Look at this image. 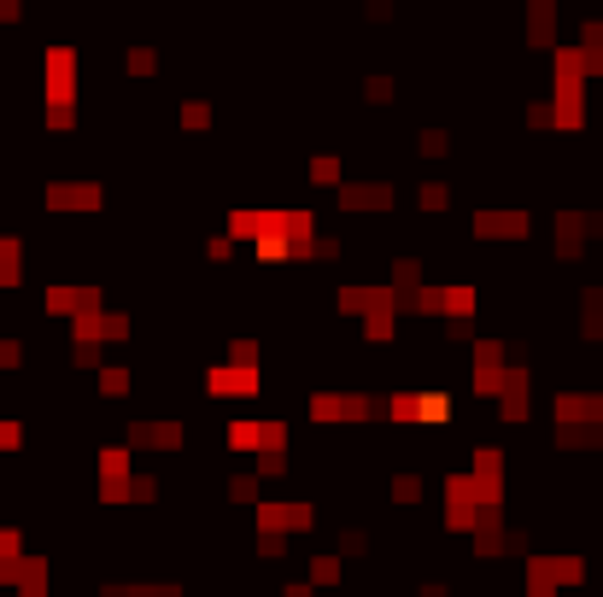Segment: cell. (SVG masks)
<instances>
[{
    "mask_svg": "<svg viewBox=\"0 0 603 597\" xmlns=\"http://www.w3.org/2000/svg\"><path fill=\"white\" fill-rule=\"evenodd\" d=\"M42 100L47 106L83 100V53L76 47H42Z\"/></svg>",
    "mask_w": 603,
    "mask_h": 597,
    "instance_id": "cell-1",
    "label": "cell"
},
{
    "mask_svg": "<svg viewBox=\"0 0 603 597\" xmlns=\"http://www.w3.org/2000/svg\"><path fill=\"white\" fill-rule=\"evenodd\" d=\"M205 392L211 399H258V392H264V375H258V369H235V363H217L205 375Z\"/></svg>",
    "mask_w": 603,
    "mask_h": 597,
    "instance_id": "cell-2",
    "label": "cell"
},
{
    "mask_svg": "<svg viewBox=\"0 0 603 597\" xmlns=\"http://www.w3.org/2000/svg\"><path fill=\"white\" fill-rule=\"evenodd\" d=\"M475 235L480 240H527L534 217L527 211H475Z\"/></svg>",
    "mask_w": 603,
    "mask_h": 597,
    "instance_id": "cell-3",
    "label": "cell"
},
{
    "mask_svg": "<svg viewBox=\"0 0 603 597\" xmlns=\"http://www.w3.org/2000/svg\"><path fill=\"white\" fill-rule=\"evenodd\" d=\"M340 211H393V188L381 182H351V188H334Z\"/></svg>",
    "mask_w": 603,
    "mask_h": 597,
    "instance_id": "cell-4",
    "label": "cell"
},
{
    "mask_svg": "<svg viewBox=\"0 0 603 597\" xmlns=\"http://www.w3.org/2000/svg\"><path fill=\"white\" fill-rule=\"evenodd\" d=\"M100 188L94 182H53V188H47V206L53 211H100Z\"/></svg>",
    "mask_w": 603,
    "mask_h": 597,
    "instance_id": "cell-5",
    "label": "cell"
},
{
    "mask_svg": "<svg viewBox=\"0 0 603 597\" xmlns=\"http://www.w3.org/2000/svg\"><path fill=\"white\" fill-rule=\"evenodd\" d=\"M24 287V235H0V293Z\"/></svg>",
    "mask_w": 603,
    "mask_h": 597,
    "instance_id": "cell-6",
    "label": "cell"
},
{
    "mask_svg": "<svg viewBox=\"0 0 603 597\" xmlns=\"http://www.w3.org/2000/svg\"><path fill=\"white\" fill-rule=\"evenodd\" d=\"M223 492H229V504H253V510L264 504V498H258V474H253V469H235V474L223 480Z\"/></svg>",
    "mask_w": 603,
    "mask_h": 597,
    "instance_id": "cell-7",
    "label": "cell"
},
{
    "mask_svg": "<svg viewBox=\"0 0 603 597\" xmlns=\"http://www.w3.org/2000/svg\"><path fill=\"white\" fill-rule=\"evenodd\" d=\"M129 387H135V381H129L124 363H106V369H100V392H106V399H124Z\"/></svg>",
    "mask_w": 603,
    "mask_h": 597,
    "instance_id": "cell-8",
    "label": "cell"
},
{
    "mask_svg": "<svg viewBox=\"0 0 603 597\" xmlns=\"http://www.w3.org/2000/svg\"><path fill=\"white\" fill-rule=\"evenodd\" d=\"M340 574H346L340 556H310V585H340Z\"/></svg>",
    "mask_w": 603,
    "mask_h": 597,
    "instance_id": "cell-9",
    "label": "cell"
},
{
    "mask_svg": "<svg viewBox=\"0 0 603 597\" xmlns=\"http://www.w3.org/2000/svg\"><path fill=\"white\" fill-rule=\"evenodd\" d=\"M416 206H422V211H446V206H451V182H422Z\"/></svg>",
    "mask_w": 603,
    "mask_h": 597,
    "instance_id": "cell-10",
    "label": "cell"
},
{
    "mask_svg": "<svg viewBox=\"0 0 603 597\" xmlns=\"http://www.w3.org/2000/svg\"><path fill=\"white\" fill-rule=\"evenodd\" d=\"M416 153H422V158H446V153H451V135H446V129H422Z\"/></svg>",
    "mask_w": 603,
    "mask_h": 597,
    "instance_id": "cell-11",
    "label": "cell"
},
{
    "mask_svg": "<svg viewBox=\"0 0 603 597\" xmlns=\"http://www.w3.org/2000/svg\"><path fill=\"white\" fill-rule=\"evenodd\" d=\"M124 65H129V77H153V70H158V53H153V47H129Z\"/></svg>",
    "mask_w": 603,
    "mask_h": 597,
    "instance_id": "cell-12",
    "label": "cell"
},
{
    "mask_svg": "<svg viewBox=\"0 0 603 597\" xmlns=\"http://www.w3.org/2000/svg\"><path fill=\"white\" fill-rule=\"evenodd\" d=\"M182 129H211V106L205 100H182Z\"/></svg>",
    "mask_w": 603,
    "mask_h": 597,
    "instance_id": "cell-13",
    "label": "cell"
},
{
    "mask_svg": "<svg viewBox=\"0 0 603 597\" xmlns=\"http://www.w3.org/2000/svg\"><path fill=\"white\" fill-rule=\"evenodd\" d=\"M24 445V422L18 416H0V451H18Z\"/></svg>",
    "mask_w": 603,
    "mask_h": 597,
    "instance_id": "cell-14",
    "label": "cell"
},
{
    "mask_svg": "<svg viewBox=\"0 0 603 597\" xmlns=\"http://www.w3.org/2000/svg\"><path fill=\"white\" fill-rule=\"evenodd\" d=\"M364 100H369V106H387V100H393V77H369Z\"/></svg>",
    "mask_w": 603,
    "mask_h": 597,
    "instance_id": "cell-15",
    "label": "cell"
},
{
    "mask_svg": "<svg viewBox=\"0 0 603 597\" xmlns=\"http://www.w3.org/2000/svg\"><path fill=\"white\" fill-rule=\"evenodd\" d=\"M310 182H317V188L340 182V158H310Z\"/></svg>",
    "mask_w": 603,
    "mask_h": 597,
    "instance_id": "cell-16",
    "label": "cell"
},
{
    "mask_svg": "<svg viewBox=\"0 0 603 597\" xmlns=\"http://www.w3.org/2000/svg\"><path fill=\"white\" fill-rule=\"evenodd\" d=\"M0 369H24V340H0Z\"/></svg>",
    "mask_w": 603,
    "mask_h": 597,
    "instance_id": "cell-17",
    "label": "cell"
},
{
    "mask_svg": "<svg viewBox=\"0 0 603 597\" xmlns=\"http://www.w3.org/2000/svg\"><path fill=\"white\" fill-rule=\"evenodd\" d=\"M281 597H310V585L305 580H287V585H281Z\"/></svg>",
    "mask_w": 603,
    "mask_h": 597,
    "instance_id": "cell-18",
    "label": "cell"
},
{
    "mask_svg": "<svg viewBox=\"0 0 603 597\" xmlns=\"http://www.w3.org/2000/svg\"><path fill=\"white\" fill-rule=\"evenodd\" d=\"M416 597H451V585H422Z\"/></svg>",
    "mask_w": 603,
    "mask_h": 597,
    "instance_id": "cell-19",
    "label": "cell"
}]
</instances>
